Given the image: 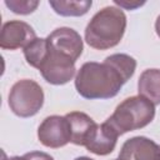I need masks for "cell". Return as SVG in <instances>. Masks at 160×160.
<instances>
[{
	"instance_id": "6da1fadb",
	"label": "cell",
	"mask_w": 160,
	"mask_h": 160,
	"mask_svg": "<svg viewBox=\"0 0 160 160\" xmlns=\"http://www.w3.org/2000/svg\"><path fill=\"white\" fill-rule=\"evenodd\" d=\"M135 69L136 60L128 54H112L102 62H85L75 76L76 91L89 100L114 98Z\"/></svg>"
},
{
	"instance_id": "7a4b0ae2",
	"label": "cell",
	"mask_w": 160,
	"mask_h": 160,
	"mask_svg": "<svg viewBox=\"0 0 160 160\" xmlns=\"http://www.w3.org/2000/svg\"><path fill=\"white\" fill-rule=\"evenodd\" d=\"M125 29L124 11L116 6H105L89 21L85 29V41L92 49L108 50L121 41Z\"/></svg>"
},
{
	"instance_id": "3957f363",
	"label": "cell",
	"mask_w": 160,
	"mask_h": 160,
	"mask_svg": "<svg viewBox=\"0 0 160 160\" xmlns=\"http://www.w3.org/2000/svg\"><path fill=\"white\" fill-rule=\"evenodd\" d=\"M155 116V105L141 95L130 96L121 101L112 115L105 121L120 135L142 129L149 125Z\"/></svg>"
},
{
	"instance_id": "277c9868",
	"label": "cell",
	"mask_w": 160,
	"mask_h": 160,
	"mask_svg": "<svg viewBox=\"0 0 160 160\" xmlns=\"http://www.w3.org/2000/svg\"><path fill=\"white\" fill-rule=\"evenodd\" d=\"M42 105L44 91L36 81L22 79L11 86L9 92V106L16 116H34L39 112Z\"/></svg>"
},
{
	"instance_id": "5b68a950",
	"label": "cell",
	"mask_w": 160,
	"mask_h": 160,
	"mask_svg": "<svg viewBox=\"0 0 160 160\" xmlns=\"http://www.w3.org/2000/svg\"><path fill=\"white\" fill-rule=\"evenodd\" d=\"M45 81L52 85H64L75 75V61L68 56L52 50L48 45V55L44 62L38 69Z\"/></svg>"
},
{
	"instance_id": "8992f818",
	"label": "cell",
	"mask_w": 160,
	"mask_h": 160,
	"mask_svg": "<svg viewBox=\"0 0 160 160\" xmlns=\"http://www.w3.org/2000/svg\"><path fill=\"white\" fill-rule=\"evenodd\" d=\"M39 141L51 149H58L71 142V129L66 116L51 115L42 120L38 129Z\"/></svg>"
},
{
	"instance_id": "52a82bcc",
	"label": "cell",
	"mask_w": 160,
	"mask_h": 160,
	"mask_svg": "<svg viewBox=\"0 0 160 160\" xmlns=\"http://www.w3.org/2000/svg\"><path fill=\"white\" fill-rule=\"evenodd\" d=\"M46 41L52 50L68 56L75 62L80 58L84 50L82 39L80 34L71 28L55 29L51 34H49Z\"/></svg>"
},
{
	"instance_id": "ba28073f",
	"label": "cell",
	"mask_w": 160,
	"mask_h": 160,
	"mask_svg": "<svg viewBox=\"0 0 160 160\" xmlns=\"http://www.w3.org/2000/svg\"><path fill=\"white\" fill-rule=\"evenodd\" d=\"M35 39L36 34L28 22L21 20H10L2 25L0 46L4 50L24 49Z\"/></svg>"
},
{
	"instance_id": "9c48e42d",
	"label": "cell",
	"mask_w": 160,
	"mask_h": 160,
	"mask_svg": "<svg viewBox=\"0 0 160 160\" xmlns=\"http://www.w3.org/2000/svg\"><path fill=\"white\" fill-rule=\"evenodd\" d=\"M121 160H160V145L146 136L128 139L119 152Z\"/></svg>"
},
{
	"instance_id": "30bf717a",
	"label": "cell",
	"mask_w": 160,
	"mask_h": 160,
	"mask_svg": "<svg viewBox=\"0 0 160 160\" xmlns=\"http://www.w3.org/2000/svg\"><path fill=\"white\" fill-rule=\"evenodd\" d=\"M118 138H119V134L106 121H104L102 124L95 125L90 136L88 138L85 148L88 151L95 155L104 156L114 151Z\"/></svg>"
},
{
	"instance_id": "8fae6325",
	"label": "cell",
	"mask_w": 160,
	"mask_h": 160,
	"mask_svg": "<svg viewBox=\"0 0 160 160\" xmlns=\"http://www.w3.org/2000/svg\"><path fill=\"white\" fill-rule=\"evenodd\" d=\"M65 116L70 122L71 142L79 146H85L88 138L90 136L96 122L89 115L81 111H71Z\"/></svg>"
},
{
	"instance_id": "7c38bea8",
	"label": "cell",
	"mask_w": 160,
	"mask_h": 160,
	"mask_svg": "<svg viewBox=\"0 0 160 160\" xmlns=\"http://www.w3.org/2000/svg\"><path fill=\"white\" fill-rule=\"evenodd\" d=\"M139 95L150 100L154 105L160 104V70L146 69L141 72L138 81Z\"/></svg>"
},
{
	"instance_id": "4fadbf2b",
	"label": "cell",
	"mask_w": 160,
	"mask_h": 160,
	"mask_svg": "<svg viewBox=\"0 0 160 160\" xmlns=\"http://www.w3.org/2000/svg\"><path fill=\"white\" fill-rule=\"evenodd\" d=\"M49 5L54 9V11L61 16H82L85 15L91 5V0H81V1H72V0H59V1H49Z\"/></svg>"
},
{
	"instance_id": "5bb4252c",
	"label": "cell",
	"mask_w": 160,
	"mask_h": 160,
	"mask_svg": "<svg viewBox=\"0 0 160 160\" xmlns=\"http://www.w3.org/2000/svg\"><path fill=\"white\" fill-rule=\"evenodd\" d=\"M46 55H48V41H46V39L36 38L29 45H26L24 48L25 60L32 68L39 69L40 65L44 62Z\"/></svg>"
},
{
	"instance_id": "9a60e30c",
	"label": "cell",
	"mask_w": 160,
	"mask_h": 160,
	"mask_svg": "<svg viewBox=\"0 0 160 160\" xmlns=\"http://www.w3.org/2000/svg\"><path fill=\"white\" fill-rule=\"evenodd\" d=\"M5 5L14 12L19 15H29L36 10L39 1L34 0H5Z\"/></svg>"
},
{
	"instance_id": "2e32d148",
	"label": "cell",
	"mask_w": 160,
	"mask_h": 160,
	"mask_svg": "<svg viewBox=\"0 0 160 160\" xmlns=\"http://www.w3.org/2000/svg\"><path fill=\"white\" fill-rule=\"evenodd\" d=\"M25 158L28 160H54L52 156H50L49 154L42 152V151H31V152H28V154H25Z\"/></svg>"
},
{
	"instance_id": "e0dca14e",
	"label": "cell",
	"mask_w": 160,
	"mask_h": 160,
	"mask_svg": "<svg viewBox=\"0 0 160 160\" xmlns=\"http://www.w3.org/2000/svg\"><path fill=\"white\" fill-rule=\"evenodd\" d=\"M114 4H115V5H119V6H120V9H121V8H124V9H126V10H134V9H136V8L141 6V5H144L145 2H144V1H141V2H139V1H136V2H128V1L115 0V1H114Z\"/></svg>"
},
{
	"instance_id": "ac0fdd59",
	"label": "cell",
	"mask_w": 160,
	"mask_h": 160,
	"mask_svg": "<svg viewBox=\"0 0 160 160\" xmlns=\"http://www.w3.org/2000/svg\"><path fill=\"white\" fill-rule=\"evenodd\" d=\"M4 160H28V159L25 158V155H22V156H11V158H6L5 154H4Z\"/></svg>"
},
{
	"instance_id": "d6986e66",
	"label": "cell",
	"mask_w": 160,
	"mask_h": 160,
	"mask_svg": "<svg viewBox=\"0 0 160 160\" xmlns=\"http://www.w3.org/2000/svg\"><path fill=\"white\" fill-rule=\"evenodd\" d=\"M155 30H156L158 36L160 38V15L158 16V19H156V21H155Z\"/></svg>"
},
{
	"instance_id": "ffe728a7",
	"label": "cell",
	"mask_w": 160,
	"mask_h": 160,
	"mask_svg": "<svg viewBox=\"0 0 160 160\" xmlns=\"http://www.w3.org/2000/svg\"><path fill=\"white\" fill-rule=\"evenodd\" d=\"M74 160H94V159H90V158H88V156H79V158H76V159H74Z\"/></svg>"
},
{
	"instance_id": "44dd1931",
	"label": "cell",
	"mask_w": 160,
	"mask_h": 160,
	"mask_svg": "<svg viewBox=\"0 0 160 160\" xmlns=\"http://www.w3.org/2000/svg\"><path fill=\"white\" fill-rule=\"evenodd\" d=\"M115 160H121V159H115Z\"/></svg>"
}]
</instances>
